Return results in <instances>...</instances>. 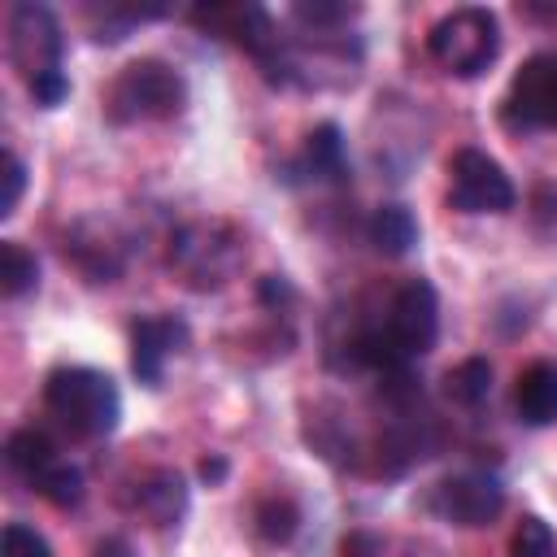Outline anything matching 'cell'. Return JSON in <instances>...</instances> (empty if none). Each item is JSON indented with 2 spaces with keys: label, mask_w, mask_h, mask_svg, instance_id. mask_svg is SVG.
<instances>
[{
  "label": "cell",
  "mask_w": 557,
  "mask_h": 557,
  "mask_svg": "<svg viewBox=\"0 0 557 557\" xmlns=\"http://www.w3.org/2000/svg\"><path fill=\"white\" fill-rule=\"evenodd\" d=\"M244 261V244L226 222H191L170 239V265L183 274V283L209 292L222 287Z\"/></svg>",
  "instance_id": "cell-4"
},
{
  "label": "cell",
  "mask_w": 557,
  "mask_h": 557,
  "mask_svg": "<svg viewBox=\"0 0 557 557\" xmlns=\"http://www.w3.org/2000/svg\"><path fill=\"white\" fill-rule=\"evenodd\" d=\"M513 413L527 426H553L557 422V361L540 357L518 370L513 379Z\"/></svg>",
  "instance_id": "cell-11"
},
{
  "label": "cell",
  "mask_w": 557,
  "mask_h": 557,
  "mask_svg": "<svg viewBox=\"0 0 557 557\" xmlns=\"http://www.w3.org/2000/svg\"><path fill=\"white\" fill-rule=\"evenodd\" d=\"M431 61L453 78H479L500 57V17L483 4L448 9L426 30Z\"/></svg>",
  "instance_id": "cell-3"
},
{
  "label": "cell",
  "mask_w": 557,
  "mask_h": 557,
  "mask_svg": "<svg viewBox=\"0 0 557 557\" xmlns=\"http://www.w3.org/2000/svg\"><path fill=\"white\" fill-rule=\"evenodd\" d=\"M509 557H557V535L540 513H522L509 535Z\"/></svg>",
  "instance_id": "cell-19"
},
{
  "label": "cell",
  "mask_w": 557,
  "mask_h": 557,
  "mask_svg": "<svg viewBox=\"0 0 557 557\" xmlns=\"http://www.w3.org/2000/svg\"><path fill=\"white\" fill-rule=\"evenodd\" d=\"M61 52H65V35H61V22L52 17V9L13 4V13H9V61L17 65V74L30 83L48 70H61Z\"/></svg>",
  "instance_id": "cell-8"
},
{
  "label": "cell",
  "mask_w": 557,
  "mask_h": 557,
  "mask_svg": "<svg viewBox=\"0 0 557 557\" xmlns=\"http://www.w3.org/2000/svg\"><path fill=\"white\" fill-rule=\"evenodd\" d=\"M444 396L461 409H474L492 396V361L487 357H466L444 374Z\"/></svg>",
  "instance_id": "cell-15"
},
{
  "label": "cell",
  "mask_w": 557,
  "mask_h": 557,
  "mask_svg": "<svg viewBox=\"0 0 557 557\" xmlns=\"http://www.w3.org/2000/svg\"><path fill=\"white\" fill-rule=\"evenodd\" d=\"M426 509L448 527H487L505 509V487L487 470H457L431 487Z\"/></svg>",
  "instance_id": "cell-7"
},
{
  "label": "cell",
  "mask_w": 557,
  "mask_h": 557,
  "mask_svg": "<svg viewBox=\"0 0 557 557\" xmlns=\"http://www.w3.org/2000/svg\"><path fill=\"white\" fill-rule=\"evenodd\" d=\"M22 191H26V165H22L17 152H4V196H0V218H13Z\"/></svg>",
  "instance_id": "cell-22"
},
{
  "label": "cell",
  "mask_w": 557,
  "mask_h": 557,
  "mask_svg": "<svg viewBox=\"0 0 557 557\" xmlns=\"http://www.w3.org/2000/svg\"><path fill=\"white\" fill-rule=\"evenodd\" d=\"M448 205L457 213H509L518 205V187L492 152L457 148L448 157Z\"/></svg>",
  "instance_id": "cell-5"
},
{
  "label": "cell",
  "mask_w": 557,
  "mask_h": 557,
  "mask_svg": "<svg viewBox=\"0 0 557 557\" xmlns=\"http://www.w3.org/2000/svg\"><path fill=\"white\" fill-rule=\"evenodd\" d=\"M200 479L205 483H222L226 479V457H205L200 461Z\"/></svg>",
  "instance_id": "cell-26"
},
{
  "label": "cell",
  "mask_w": 557,
  "mask_h": 557,
  "mask_svg": "<svg viewBox=\"0 0 557 557\" xmlns=\"http://www.w3.org/2000/svg\"><path fill=\"white\" fill-rule=\"evenodd\" d=\"M131 513H139L148 527H170L187 513V483L174 470H148L131 487Z\"/></svg>",
  "instance_id": "cell-10"
},
{
  "label": "cell",
  "mask_w": 557,
  "mask_h": 557,
  "mask_svg": "<svg viewBox=\"0 0 557 557\" xmlns=\"http://www.w3.org/2000/svg\"><path fill=\"white\" fill-rule=\"evenodd\" d=\"M366 235H370L374 252L396 261V257H405L418 244V218L405 205H379L370 213V222H366Z\"/></svg>",
  "instance_id": "cell-12"
},
{
  "label": "cell",
  "mask_w": 557,
  "mask_h": 557,
  "mask_svg": "<svg viewBox=\"0 0 557 557\" xmlns=\"http://www.w3.org/2000/svg\"><path fill=\"white\" fill-rule=\"evenodd\" d=\"M91 557H135V548H131L126 540H117V535H109V540H100V544L91 548Z\"/></svg>",
  "instance_id": "cell-25"
},
{
  "label": "cell",
  "mask_w": 557,
  "mask_h": 557,
  "mask_svg": "<svg viewBox=\"0 0 557 557\" xmlns=\"http://www.w3.org/2000/svg\"><path fill=\"white\" fill-rule=\"evenodd\" d=\"M30 487H35V496H44L48 505H57V509H74V505L83 500V470L70 466V461H52L44 474L30 479Z\"/></svg>",
  "instance_id": "cell-17"
},
{
  "label": "cell",
  "mask_w": 557,
  "mask_h": 557,
  "mask_svg": "<svg viewBox=\"0 0 557 557\" xmlns=\"http://www.w3.org/2000/svg\"><path fill=\"white\" fill-rule=\"evenodd\" d=\"M339 553L344 557H383V540L370 535V531H352V535H344Z\"/></svg>",
  "instance_id": "cell-24"
},
{
  "label": "cell",
  "mask_w": 557,
  "mask_h": 557,
  "mask_svg": "<svg viewBox=\"0 0 557 557\" xmlns=\"http://www.w3.org/2000/svg\"><path fill=\"white\" fill-rule=\"evenodd\" d=\"M4 461H9V470H17L26 483L35 479V474H44L52 461H61L57 457V444L44 435V431H35V426H22V431H13L9 440H4Z\"/></svg>",
  "instance_id": "cell-14"
},
{
  "label": "cell",
  "mask_w": 557,
  "mask_h": 557,
  "mask_svg": "<svg viewBox=\"0 0 557 557\" xmlns=\"http://www.w3.org/2000/svg\"><path fill=\"white\" fill-rule=\"evenodd\" d=\"M0 557H52V544L30 522H9L0 535Z\"/></svg>",
  "instance_id": "cell-20"
},
{
  "label": "cell",
  "mask_w": 557,
  "mask_h": 557,
  "mask_svg": "<svg viewBox=\"0 0 557 557\" xmlns=\"http://www.w3.org/2000/svg\"><path fill=\"white\" fill-rule=\"evenodd\" d=\"M35 287H39L35 252L26 244H17V239H0V292H4V300H17V296H26Z\"/></svg>",
  "instance_id": "cell-16"
},
{
  "label": "cell",
  "mask_w": 557,
  "mask_h": 557,
  "mask_svg": "<svg viewBox=\"0 0 557 557\" xmlns=\"http://www.w3.org/2000/svg\"><path fill=\"white\" fill-rule=\"evenodd\" d=\"M100 104H104V117L113 126L170 122L187 109V78L178 65H170L161 57H139L109 78Z\"/></svg>",
  "instance_id": "cell-1"
},
{
  "label": "cell",
  "mask_w": 557,
  "mask_h": 557,
  "mask_svg": "<svg viewBox=\"0 0 557 557\" xmlns=\"http://www.w3.org/2000/svg\"><path fill=\"white\" fill-rule=\"evenodd\" d=\"M252 527L265 544H287L300 527V509L287 500V496H265L257 509H252Z\"/></svg>",
  "instance_id": "cell-18"
},
{
  "label": "cell",
  "mask_w": 557,
  "mask_h": 557,
  "mask_svg": "<svg viewBox=\"0 0 557 557\" xmlns=\"http://www.w3.org/2000/svg\"><path fill=\"white\" fill-rule=\"evenodd\" d=\"M292 17H296V22H305V26H313V30H331V26H344L348 17H357V9L313 0V4H292Z\"/></svg>",
  "instance_id": "cell-21"
},
{
  "label": "cell",
  "mask_w": 557,
  "mask_h": 557,
  "mask_svg": "<svg viewBox=\"0 0 557 557\" xmlns=\"http://www.w3.org/2000/svg\"><path fill=\"white\" fill-rule=\"evenodd\" d=\"M26 87H30L35 104H44V109H52V104H61V100L70 96V78H65V70H48V74L30 78Z\"/></svg>",
  "instance_id": "cell-23"
},
{
  "label": "cell",
  "mask_w": 557,
  "mask_h": 557,
  "mask_svg": "<svg viewBox=\"0 0 557 557\" xmlns=\"http://www.w3.org/2000/svg\"><path fill=\"white\" fill-rule=\"evenodd\" d=\"M309 178H344V135L335 122H322L309 131L300 161H296Z\"/></svg>",
  "instance_id": "cell-13"
},
{
  "label": "cell",
  "mask_w": 557,
  "mask_h": 557,
  "mask_svg": "<svg viewBox=\"0 0 557 557\" xmlns=\"http://www.w3.org/2000/svg\"><path fill=\"white\" fill-rule=\"evenodd\" d=\"M187 348V326L178 318H139L131 326V370L144 387L161 383V370L170 361V352Z\"/></svg>",
  "instance_id": "cell-9"
},
{
  "label": "cell",
  "mask_w": 557,
  "mask_h": 557,
  "mask_svg": "<svg viewBox=\"0 0 557 557\" xmlns=\"http://www.w3.org/2000/svg\"><path fill=\"white\" fill-rule=\"evenodd\" d=\"M44 409L74 440H100V435H113L122 422V392L104 370L57 366L44 379Z\"/></svg>",
  "instance_id": "cell-2"
},
{
  "label": "cell",
  "mask_w": 557,
  "mask_h": 557,
  "mask_svg": "<svg viewBox=\"0 0 557 557\" xmlns=\"http://www.w3.org/2000/svg\"><path fill=\"white\" fill-rule=\"evenodd\" d=\"M500 122L518 135L557 126V52H535L513 70L500 100Z\"/></svg>",
  "instance_id": "cell-6"
}]
</instances>
